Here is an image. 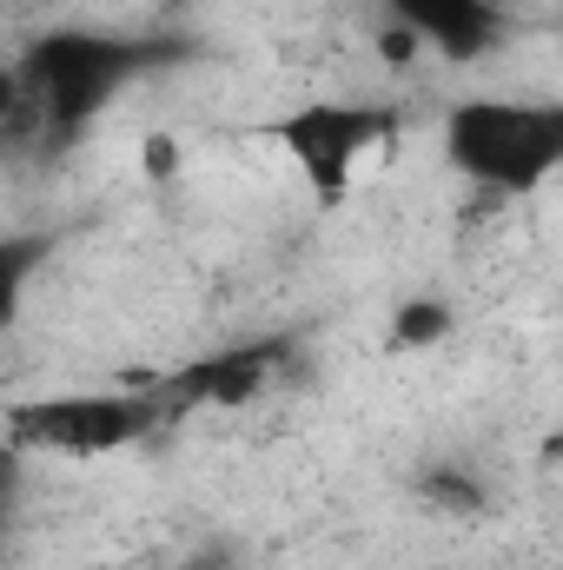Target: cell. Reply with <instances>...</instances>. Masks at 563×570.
Segmentation results:
<instances>
[{"instance_id": "1", "label": "cell", "mask_w": 563, "mask_h": 570, "mask_svg": "<svg viewBox=\"0 0 563 570\" xmlns=\"http://www.w3.org/2000/svg\"><path fill=\"white\" fill-rule=\"evenodd\" d=\"M172 53L179 47H166V40H134V33H107V27H53V33H33L27 53L13 60L20 120L47 127L53 140H73L134 80L159 73Z\"/></svg>"}, {"instance_id": "2", "label": "cell", "mask_w": 563, "mask_h": 570, "mask_svg": "<svg viewBox=\"0 0 563 570\" xmlns=\"http://www.w3.org/2000/svg\"><path fill=\"white\" fill-rule=\"evenodd\" d=\"M444 159L484 193H537L563 166V107L524 94H477L444 114Z\"/></svg>"}, {"instance_id": "3", "label": "cell", "mask_w": 563, "mask_h": 570, "mask_svg": "<svg viewBox=\"0 0 563 570\" xmlns=\"http://www.w3.org/2000/svg\"><path fill=\"white\" fill-rule=\"evenodd\" d=\"M159 425L152 392H40L7 405V444L20 458H113Z\"/></svg>"}, {"instance_id": "4", "label": "cell", "mask_w": 563, "mask_h": 570, "mask_svg": "<svg viewBox=\"0 0 563 570\" xmlns=\"http://www.w3.org/2000/svg\"><path fill=\"white\" fill-rule=\"evenodd\" d=\"M385 134H392V107H372V100H305L273 127V140L285 146V159L298 166L318 206H338L352 193L358 159Z\"/></svg>"}, {"instance_id": "5", "label": "cell", "mask_w": 563, "mask_h": 570, "mask_svg": "<svg viewBox=\"0 0 563 570\" xmlns=\"http://www.w3.org/2000/svg\"><path fill=\"white\" fill-rule=\"evenodd\" d=\"M392 33H405L412 47H431L437 60H484L504 40V7L497 0H385Z\"/></svg>"}, {"instance_id": "6", "label": "cell", "mask_w": 563, "mask_h": 570, "mask_svg": "<svg viewBox=\"0 0 563 570\" xmlns=\"http://www.w3.org/2000/svg\"><path fill=\"white\" fill-rule=\"evenodd\" d=\"M266 372H273V345H253V352H219V358H206V365H186L166 392H152L159 399V412H172V405H246L259 385H266Z\"/></svg>"}, {"instance_id": "7", "label": "cell", "mask_w": 563, "mask_h": 570, "mask_svg": "<svg viewBox=\"0 0 563 570\" xmlns=\"http://www.w3.org/2000/svg\"><path fill=\"white\" fill-rule=\"evenodd\" d=\"M47 253H53V239H40V233H0V332L20 325L27 285L47 266Z\"/></svg>"}, {"instance_id": "8", "label": "cell", "mask_w": 563, "mask_h": 570, "mask_svg": "<svg viewBox=\"0 0 563 570\" xmlns=\"http://www.w3.org/2000/svg\"><path fill=\"white\" fill-rule=\"evenodd\" d=\"M444 332H451V305H437V298H412V305H398V318H392V345H405V352L437 345Z\"/></svg>"}, {"instance_id": "9", "label": "cell", "mask_w": 563, "mask_h": 570, "mask_svg": "<svg viewBox=\"0 0 563 570\" xmlns=\"http://www.w3.org/2000/svg\"><path fill=\"white\" fill-rule=\"evenodd\" d=\"M20 120V80H13V67H0V127H13Z\"/></svg>"}, {"instance_id": "10", "label": "cell", "mask_w": 563, "mask_h": 570, "mask_svg": "<svg viewBox=\"0 0 563 570\" xmlns=\"http://www.w3.org/2000/svg\"><path fill=\"white\" fill-rule=\"evenodd\" d=\"M20 464H27V458L0 438V504H7V498H13V484H20Z\"/></svg>"}]
</instances>
